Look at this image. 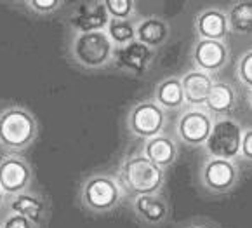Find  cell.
<instances>
[{"instance_id":"1","label":"cell","mask_w":252,"mask_h":228,"mask_svg":"<svg viewBox=\"0 0 252 228\" xmlns=\"http://www.w3.org/2000/svg\"><path fill=\"white\" fill-rule=\"evenodd\" d=\"M37 136V120L21 106L0 112V145L9 150H23Z\"/></svg>"},{"instance_id":"25","label":"cell","mask_w":252,"mask_h":228,"mask_svg":"<svg viewBox=\"0 0 252 228\" xmlns=\"http://www.w3.org/2000/svg\"><path fill=\"white\" fill-rule=\"evenodd\" d=\"M2 227L4 228H37V225H35L33 221L28 220V218L21 216V214L9 213L7 216L4 218Z\"/></svg>"},{"instance_id":"19","label":"cell","mask_w":252,"mask_h":228,"mask_svg":"<svg viewBox=\"0 0 252 228\" xmlns=\"http://www.w3.org/2000/svg\"><path fill=\"white\" fill-rule=\"evenodd\" d=\"M155 96H157V105L165 110H176L186 103L181 79H176V77L162 80L158 84V87H157Z\"/></svg>"},{"instance_id":"29","label":"cell","mask_w":252,"mask_h":228,"mask_svg":"<svg viewBox=\"0 0 252 228\" xmlns=\"http://www.w3.org/2000/svg\"><path fill=\"white\" fill-rule=\"evenodd\" d=\"M249 103H251V106H252V89H251V93H249Z\"/></svg>"},{"instance_id":"21","label":"cell","mask_w":252,"mask_h":228,"mask_svg":"<svg viewBox=\"0 0 252 228\" xmlns=\"http://www.w3.org/2000/svg\"><path fill=\"white\" fill-rule=\"evenodd\" d=\"M230 32L238 35L252 33V2H238L228 12Z\"/></svg>"},{"instance_id":"2","label":"cell","mask_w":252,"mask_h":228,"mask_svg":"<svg viewBox=\"0 0 252 228\" xmlns=\"http://www.w3.org/2000/svg\"><path fill=\"white\" fill-rule=\"evenodd\" d=\"M124 187L129 192L139 195H155L163 183V169L153 164L145 155L127 159L120 169Z\"/></svg>"},{"instance_id":"5","label":"cell","mask_w":252,"mask_h":228,"mask_svg":"<svg viewBox=\"0 0 252 228\" xmlns=\"http://www.w3.org/2000/svg\"><path fill=\"white\" fill-rule=\"evenodd\" d=\"M124 197L122 185L106 174L93 176L84 183L82 188V202L84 206L96 213H106L119 206Z\"/></svg>"},{"instance_id":"17","label":"cell","mask_w":252,"mask_h":228,"mask_svg":"<svg viewBox=\"0 0 252 228\" xmlns=\"http://www.w3.org/2000/svg\"><path fill=\"white\" fill-rule=\"evenodd\" d=\"M169 37V25L160 18H145L136 25V38L148 47H158Z\"/></svg>"},{"instance_id":"16","label":"cell","mask_w":252,"mask_h":228,"mask_svg":"<svg viewBox=\"0 0 252 228\" xmlns=\"http://www.w3.org/2000/svg\"><path fill=\"white\" fill-rule=\"evenodd\" d=\"M9 209L11 213L21 214V216L28 218L30 221H33L35 225H40L42 220L45 216V204L38 195L28 194V192H23L19 195H14L9 200Z\"/></svg>"},{"instance_id":"15","label":"cell","mask_w":252,"mask_h":228,"mask_svg":"<svg viewBox=\"0 0 252 228\" xmlns=\"http://www.w3.org/2000/svg\"><path fill=\"white\" fill-rule=\"evenodd\" d=\"M143 155L150 159L153 164L158 165L160 169H165L174 164L176 157H178V148H176L172 139L160 134L145 143V154Z\"/></svg>"},{"instance_id":"9","label":"cell","mask_w":252,"mask_h":228,"mask_svg":"<svg viewBox=\"0 0 252 228\" xmlns=\"http://www.w3.org/2000/svg\"><path fill=\"white\" fill-rule=\"evenodd\" d=\"M110 19L111 16L104 2H84L75 7L70 23L77 33H89V32L106 30Z\"/></svg>"},{"instance_id":"3","label":"cell","mask_w":252,"mask_h":228,"mask_svg":"<svg viewBox=\"0 0 252 228\" xmlns=\"http://www.w3.org/2000/svg\"><path fill=\"white\" fill-rule=\"evenodd\" d=\"M115 47L106 30L77 33L71 42V56L82 66L101 68L113 60Z\"/></svg>"},{"instance_id":"22","label":"cell","mask_w":252,"mask_h":228,"mask_svg":"<svg viewBox=\"0 0 252 228\" xmlns=\"http://www.w3.org/2000/svg\"><path fill=\"white\" fill-rule=\"evenodd\" d=\"M106 33L113 40L117 47L130 44L136 40V25L130 19H110L106 27Z\"/></svg>"},{"instance_id":"8","label":"cell","mask_w":252,"mask_h":228,"mask_svg":"<svg viewBox=\"0 0 252 228\" xmlns=\"http://www.w3.org/2000/svg\"><path fill=\"white\" fill-rule=\"evenodd\" d=\"M212 119L204 108H191L178 120V136L191 146H200L207 143L212 131Z\"/></svg>"},{"instance_id":"23","label":"cell","mask_w":252,"mask_h":228,"mask_svg":"<svg viewBox=\"0 0 252 228\" xmlns=\"http://www.w3.org/2000/svg\"><path fill=\"white\" fill-rule=\"evenodd\" d=\"M104 5L113 19H129L134 12L132 0H106Z\"/></svg>"},{"instance_id":"26","label":"cell","mask_w":252,"mask_h":228,"mask_svg":"<svg viewBox=\"0 0 252 228\" xmlns=\"http://www.w3.org/2000/svg\"><path fill=\"white\" fill-rule=\"evenodd\" d=\"M28 5H30L35 12H38V14H49V12L56 11L61 4L58 0H30Z\"/></svg>"},{"instance_id":"6","label":"cell","mask_w":252,"mask_h":228,"mask_svg":"<svg viewBox=\"0 0 252 228\" xmlns=\"http://www.w3.org/2000/svg\"><path fill=\"white\" fill-rule=\"evenodd\" d=\"M165 124L163 108H160L153 101H145L136 105L129 113V128L136 136L143 139H152L160 136Z\"/></svg>"},{"instance_id":"24","label":"cell","mask_w":252,"mask_h":228,"mask_svg":"<svg viewBox=\"0 0 252 228\" xmlns=\"http://www.w3.org/2000/svg\"><path fill=\"white\" fill-rule=\"evenodd\" d=\"M237 75L244 86L252 89V51H247L244 56L240 58L237 66Z\"/></svg>"},{"instance_id":"7","label":"cell","mask_w":252,"mask_h":228,"mask_svg":"<svg viewBox=\"0 0 252 228\" xmlns=\"http://www.w3.org/2000/svg\"><path fill=\"white\" fill-rule=\"evenodd\" d=\"M32 181V169L25 159L18 155H5L0 159V187L5 195H19Z\"/></svg>"},{"instance_id":"14","label":"cell","mask_w":252,"mask_h":228,"mask_svg":"<svg viewBox=\"0 0 252 228\" xmlns=\"http://www.w3.org/2000/svg\"><path fill=\"white\" fill-rule=\"evenodd\" d=\"M197 33L204 40H219L222 42L226 38L230 27H228V14L219 11V9H207L200 12L195 21Z\"/></svg>"},{"instance_id":"18","label":"cell","mask_w":252,"mask_h":228,"mask_svg":"<svg viewBox=\"0 0 252 228\" xmlns=\"http://www.w3.org/2000/svg\"><path fill=\"white\" fill-rule=\"evenodd\" d=\"M134 211L146 223H160L167 216V204L158 195H139L134 198Z\"/></svg>"},{"instance_id":"11","label":"cell","mask_w":252,"mask_h":228,"mask_svg":"<svg viewBox=\"0 0 252 228\" xmlns=\"http://www.w3.org/2000/svg\"><path fill=\"white\" fill-rule=\"evenodd\" d=\"M237 165L224 159H211L202 169V181L212 192H228L237 183Z\"/></svg>"},{"instance_id":"13","label":"cell","mask_w":252,"mask_h":228,"mask_svg":"<svg viewBox=\"0 0 252 228\" xmlns=\"http://www.w3.org/2000/svg\"><path fill=\"white\" fill-rule=\"evenodd\" d=\"M183 91H185V101L195 108H205L207 96L211 93L214 80L211 75L200 70H191L181 79Z\"/></svg>"},{"instance_id":"30","label":"cell","mask_w":252,"mask_h":228,"mask_svg":"<svg viewBox=\"0 0 252 228\" xmlns=\"http://www.w3.org/2000/svg\"><path fill=\"white\" fill-rule=\"evenodd\" d=\"M0 228H4V227H2V225H0Z\"/></svg>"},{"instance_id":"28","label":"cell","mask_w":252,"mask_h":228,"mask_svg":"<svg viewBox=\"0 0 252 228\" xmlns=\"http://www.w3.org/2000/svg\"><path fill=\"white\" fill-rule=\"evenodd\" d=\"M5 200V192L2 190V187H0V207H2V204H4Z\"/></svg>"},{"instance_id":"20","label":"cell","mask_w":252,"mask_h":228,"mask_svg":"<svg viewBox=\"0 0 252 228\" xmlns=\"http://www.w3.org/2000/svg\"><path fill=\"white\" fill-rule=\"evenodd\" d=\"M235 105V91L231 86L222 82H214L211 93L207 96V103H205V110L214 113H224L230 112Z\"/></svg>"},{"instance_id":"12","label":"cell","mask_w":252,"mask_h":228,"mask_svg":"<svg viewBox=\"0 0 252 228\" xmlns=\"http://www.w3.org/2000/svg\"><path fill=\"white\" fill-rule=\"evenodd\" d=\"M113 61L122 70L132 71V73H143V71L148 70L153 61V49L136 38L130 44L115 47Z\"/></svg>"},{"instance_id":"4","label":"cell","mask_w":252,"mask_h":228,"mask_svg":"<svg viewBox=\"0 0 252 228\" xmlns=\"http://www.w3.org/2000/svg\"><path fill=\"white\" fill-rule=\"evenodd\" d=\"M244 129L235 119L222 117L212 124V131L205 143L207 154L212 159H224L231 161L242 155V139H244Z\"/></svg>"},{"instance_id":"10","label":"cell","mask_w":252,"mask_h":228,"mask_svg":"<svg viewBox=\"0 0 252 228\" xmlns=\"http://www.w3.org/2000/svg\"><path fill=\"white\" fill-rule=\"evenodd\" d=\"M228 58H230V51H228L226 44L219 40L200 38L193 49L195 66L204 73H216L221 68H224V65L228 63Z\"/></svg>"},{"instance_id":"27","label":"cell","mask_w":252,"mask_h":228,"mask_svg":"<svg viewBox=\"0 0 252 228\" xmlns=\"http://www.w3.org/2000/svg\"><path fill=\"white\" fill-rule=\"evenodd\" d=\"M242 157L252 161V129H247L244 132V139H242Z\"/></svg>"}]
</instances>
